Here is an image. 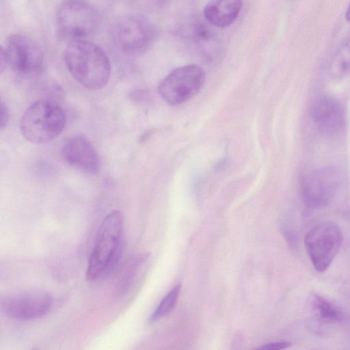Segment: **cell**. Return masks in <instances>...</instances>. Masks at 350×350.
<instances>
[{
    "label": "cell",
    "mask_w": 350,
    "mask_h": 350,
    "mask_svg": "<svg viewBox=\"0 0 350 350\" xmlns=\"http://www.w3.org/2000/svg\"><path fill=\"white\" fill-rule=\"evenodd\" d=\"M180 285L173 287L161 299L150 317L153 323L170 314L175 308L180 293Z\"/></svg>",
    "instance_id": "obj_16"
},
{
    "label": "cell",
    "mask_w": 350,
    "mask_h": 350,
    "mask_svg": "<svg viewBox=\"0 0 350 350\" xmlns=\"http://www.w3.org/2000/svg\"><path fill=\"white\" fill-rule=\"evenodd\" d=\"M157 29L148 18L140 15H127L118 18L111 29L113 44L121 51L139 55L150 49L155 40Z\"/></svg>",
    "instance_id": "obj_5"
},
{
    "label": "cell",
    "mask_w": 350,
    "mask_h": 350,
    "mask_svg": "<svg viewBox=\"0 0 350 350\" xmlns=\"http://www.w3.org/2000/svg\"><path fill=\"white\" fill-rule=\"evenodd\" d=\"M329 73L333 79H341L350 75V41L342 45L333 56Z\"/></svg>",
    "instance_id": "obj_14"
},
{
    "label": "cell",
    "mask_w": 350,
    "mask_h": 350,
    "mask_svg": "<svg viewBox=\"0 0 350 350\" xmlns=\"http://www.w3.org/2000/svg\"><path fill=\"white\" fill-rule=\"evenodd\" d=\"M43 56L32 39L21 33L10 35L1 49V71L5 65L25 76L38 74L42 69Z\"/></svg>",
    "instance_id": "obj_8"
},
{
    "label": "cell",
    "mask_w": 350,
    "mask_h": 350,
    "mask_svg": "<svg viewBox=\"0 0 350 350\" xmlns=\"http://www.w3.org/2000/svg\"><path fill=\"white\" fill-rule=\"evenodd\" d=\"M292 345V343L288 341H280V342H274L271 343H267L266 345H263L259 347L258 349L262 350H279L286 349Z\"/></svg>",
    "instance_id": "obj_18"
},
{
    "label": "cell",
    "mask_w": 350,
    "mask_h": 350,
    "mask_svg": "<svg viewBox=\"0 0 350 350\" xmlns=\"http://www.w3.org/2000/svg\"><path fill=\"white\" fill-rule=\"evenodd\" d=\"M144 260V256H137L129 264L122 279V288L123 291L126 290L132 283V281L134 280L133 278L136 274V271H137L139 266Z\"/></svg>",
    "instance_id": "obj_17"
},
{
    "label": "cell",
    "mask_w": 350,
    "mask_h": 350,
    "mask_svg": "<svg viewBox=\"0 0 350 350\" xmlns=\"http://www.w3.org/2000/svg\"><path fill=\"white\" fill-rule=\"evenodd\" d=\"M312 120L324 134L334 136L339 133L344 125V113L340 104L330 96L318 98L312 105Z\"/></svg>",
    "instance_id": "obj_12"
},
{
    "label": "cell",
    "mask_w": 350,
    "mask_h": 350,
    "mask_svg": "<svg viewBox=\"0 0 350 350\" xmlns=\"http://www.w3.org/2000/svg\"><path fill=\"white\" fill-rule=\"evenodd\" d=\"M243 0H210L204 9V16L211 25L226 27L237 18Z\"/></svg>",
    "instance_id": "obj_13"
},
{
    "label": "cell",
    "mask_w": 350,
    "mask_h": 350,
    "mask_svg": "<svg viewBox=\"0 0 350 350\" xmlns=\"http://www.w3.org/2000/svg\"><path fill=\"white\" fill-rule=\"evenodd\" d=\"M124 221L123 214L117 210L103 219L89 258L85 272L88 280L107 275L118 264L122 252Z\"/></svg>",
    "instance_id": "obj_2"
},
{
    "label": "cell",
    "mask_w": 350,
    "mask_h": 350,
    "mask_svg": "<svg viewBox=\"0 0 350 350\" xmlns=\"http://www.w3.org/2000/svg\"><path fill=\"white\" fill-rule=\"evenodd\" d=\"M62 155L70 165L89 174L100 170V161L96 149L85 137L75 135L68 139L62 148Z\"/></svg>",
    "instance_id": "obj_11"
},
{
    "label": "cell",
    "mask_w": 350,
    "mask_h": 350,
    "mask_svg": "<svg viewBox=\"0 0 350 350\" xmlns=\"http://www.w3.org/2000/svg\"><path fill=\"white\" fill-rule=\"evenodd\" d=\"M55 20L59 37L73 42L92 35L98 27L100 17L85 0H65L57 10Z\"/></svg>",
    "instance_id": "obj_4"
},
{
    "label": "cell",
    "mask_w": 350,
    "mask_h": 350,
    "mask_svg": "<svg viewBox=\"0 0 350 350\" xmlns=\"http://www.w3.org/2000/svg\"><path fill=\"white\" fill-rule=\"evenodd\" d=\"M137 4L148 8H154L161 6L163 4L165 0H133Z\"/></svg>",
    "instance_id": "obj_20"
},
{
    "label": "cell",
    "mask_w": 350,
    "mask_h": 350,
    "mask_svg": "<svg viewBox=\"0 0 350 350\" xmlns=\"http://www.w3.org/2000/svg\"><path fill=\"white\" fill-rule=\"evenodd\" d=\"M53 306L52 295L44 291L33 290L11 293L1 301L3 313L17 321H31L45 316Z\"/></svg>",
    "instance_id": "obj_9"
},
{
    "label": "cell",
    "mask_w": 350,
    "mask_h": 350,
    "mask_svg": "<svg viewBox=\"0 0 350 350\" xmlns=\"http://www.w3.org/2000/svg\"><path fill=\"white\" fill-rule=\"evenodd\" d=\"M64 111L58 103L41 98L32 103L22 115L20 129L28 142L40 144L51 141L64 130Z\"/></svg>",
    "instance_id": "obj_3"
},
{
    "label": "cell",
    "mask_w": 350,
    "mask_h": 350,
    "mask_svg": "<svg viewBox=\"0 0 350 350\" xmlns=\"http://www.w3.org/2000/svg\"><path fill=\"white\" fill-rule=\"evenodd\" d=\"M9 121V111L6 105L1 102V115H0V128L3 130Z\"/></svg>",
    "instance_id": "obj_19"
},
{
    "label": "cell",
    "mask_w": 350,
    "mask_h": 350,
    "mask_svg": "<svg viewBox=\"0 0 350 350\" xmlns=\"http://www.w3.org/2000/svg\"><path fill=\"white\" fill-rule=\"evenodd\" d=\"M310 302L312 309L320 320L334 323L341 319L340 310L325 297L314 294L311 296Z\"/></svg>",
    "instance_id": "obj_15"
},
{
    "label": "cell",
    "mask_w": 350,
    "mask_h": 350,
    "mask_svg": "<svg viewBox=\"0 0 350 350\" xmlns=\"http://www.w3.org/2000/svg\"><path fill=\"white\" fill-rule=\"evenodd\" d=\"M345 16H346L347 19L350 21V4L347 8Z\"/></svg>",
    "instance_id": "obj_21"
},
{
    "label": "cell",
    "mask_w": 350,
    "mask_h": 350,
    "mask_svg": "<svg viewBox=\"0 0 350 350\" xmlns=\"http://www.w3.org/2000/svg\"><path fill=\"white\" fill-rule=\"evenodd\" d=\"M64 60L75 79L88 90H100L109 81V59L103 49L93 42H70L64 51Z\"/></svg>",
    "instance_id": "obj_1"
},
{
    "label": "cell",
    "mask_w": 350,
    "mask_h": 350,
    "mask_svg": "<svg viewBox=\"0 0 350 350\" xmlns=\"http://www.w3.org/2000/svg\"><path fill=\"white\" fill-rule=\"evenodd\" d=\"M340 181L339 172L332 167H324L311 172L302 183L304 202L311 207L325 205L336 193Z\"/></svg>",
    "instance_id": "obj_10"
},
{
    "label": "cell",
    "mask_w": 350,
    "mask_h": 350,
    "mask_svg": "<svg viewBox=\"0 0 350 350\" xmlns=\"http://www.w3.org/2000/svg\"><path fill=\"white\" fill-rule=\"evenodd\" d=\"M205 80V71L200 66H180L161 81L158 92L169 105H179L197 95L203 88Z\"/></svg>",
    "instance_id": "obj_6"
},
{
    "label": "cell",
    "mask_w": 350,
    "mask_h": 350,
    "mask_svg": "<svg viewBox=\"0 0 350 350\" xmlns=\"http://www.w3.org/2000/svg\"><path fill=\"white\" fill-rule=\"evenodd\" d=\"M342 242L341 230L332 221L320 223L306 234V250L317 271L322 273L329 268L338 254Z\"/></svg>",
    "instance_id": "obj_7"
}]
</instances>
